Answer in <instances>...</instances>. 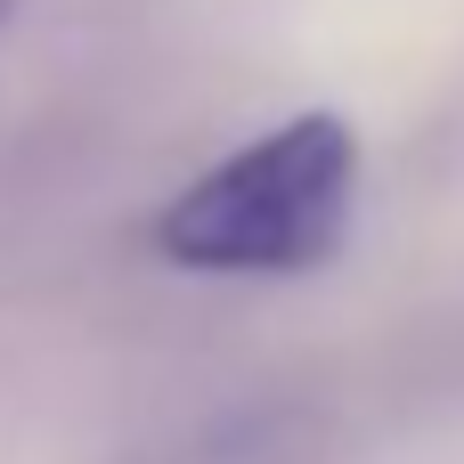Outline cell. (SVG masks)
Returning a JSON list of instances; mask_svg holds the SVG:
<instances>
[{"label":"cell","instance_id":"7a4b0ae2","mask_svg":"<svg viewBox=\"0 0 464 464\" xmlns=\"http://www.w3.org/2000/svg\"><path fill=\"white\" fill-rule=\"evenodd\" d=\"M8 16H16V0H0V33H8Z\"/></svg>","mask_w":464,"mask_h":464},{"label":"cell","instance_id":"6da1fadb","mask_svg":"<svg viewBox=\"0 0 464 464\" xmlns=\"http://www.w3.org/2000/svg\"><path fill=\"white\" fill-rule=\"evenodd\" d=\"M359 204V130L326 106L285 114L147 220V245L196 277H302L326 269Z\"/></svg>","mask_w":464,"mask_h":464}]
</instances>
